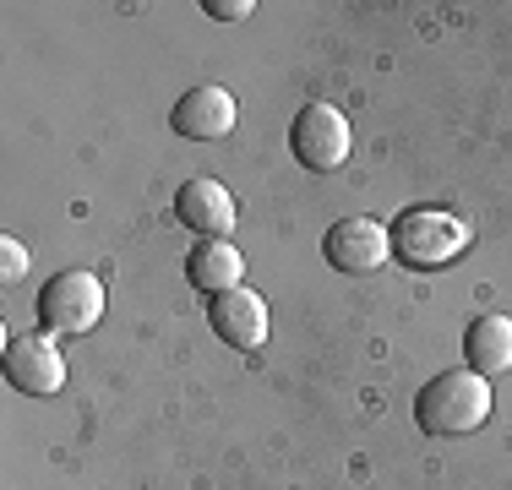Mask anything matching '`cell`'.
Here are the masks:
<instances>
[{
	"instance_id": "ba28073f",
	"label": "cell",
	"mask_w": 512,
	"mask_h": 490,
	"mask_svg": "<svg viewBox=\"0 0 512 490\" xmlns=\"http://www.w3.org/2000/svg\"><path fill=\"white\" fill-rule=\"evenodd\" d=\"M235 120H240L235 93L202 82V88H191V93L175 98V115H169V126H175L186 142H224L229 131H235Z\"/></svg>"
},
{
	"instance_id": "3957f363",
	"label": "cell",
	"mask_w": 512,
	"mask_h": 490,
	"mask_svg": "<svg viewBox=\"0 0 512 490\" xmlns=\"http://www.w3.org/2000/svg\"><path fill=\"white\" fill-rule=\"evenodd\" d=\"M104 316V278L99 273H82V267H71V273H55L50 284L39 289V322L44 333H93Z\"/></svg>"
},
{
	"instance_id": "6da1fadb",
	"label": "cell",
	"mask_w": 512,
	"mask_h": 490,
	"mask_svg": "<svg viewBox=\"0 0 512 490\" xmlns=\"http://www.w3.org/2000/svg\"><path fill=\"white\" fill-rule=\"evenodd\" d=\"M491 403H496L491 382H485L480 371H469V365H458V371H442L420 387V398H414V425H420L425 436H469L491 420Z\"/></svg>"
},
{
	"instance_id": "4fadbf2b",
	"label": "cell",
	"mask_w": 512,
	"mask_h": 490,
	"mask_svg": "<svg viewBox=\"0 0 512 490\" xmlns=\"http://www.w3.org/2000/svg\"><path fill=\"white\" fill-rule=\"evenodd\" d=\"M202 11H207V17H213V22H246L256 6H251V0H207Z\"/></svg>"
},
{
	"instance_id": "5b68a950",
	"label": "cell",
	"mask_w": 512,
	"mask_h": 490,
	"mask_svg": "<svg viewBox=\"0 0 512 490\" xmlns=\"http://www.w3.org/2000/svg\"><path fill=\"white\" fill-rule=\"evenodd\" d=\"M6 382L28 398H50L66 387V354H60L55 333H22L6 343Z\"/></svg>"
},
{
	"instance_id": "9c48e42d",
	"label": "cell",
	"mask_w": 512,
	"mask_h": 490,
	"mask_svg": "<svg viewBox=\"0 0 512 490\" xmlns=\"http://www.w3.org/2000/svg\"><path fill=\"white\" fill-rule=\"evenodd\" d=\"M175 218L186 229H197V240H224L235 229V196H229L224 180L197 175L175 191Z\"/></svg>"
},
{
	"instance_id": "7a4b0ae2",
	"label": "cell",
	"mask_w": 512,
	"mask_h": 490,
	"mask_svg": "<svg viewBox=\"0 0 512 490\" xmlns=\"http://www.w3.org/2000/svg\"><path fill=\"white\" fill-rule=\"evenodd\" d=\"M387 229H393V256L404 267H420V273L453 262L463 245H469V224L453 213H442V207H409V213Z\"/></svg>"
},
{
	"instance_id": "30bf717a",
	"label": "cell",
	"mask_w": 512,
	"mask_h": 490,
	"mask_svg": "<svg viewBox=\"0 0 512 490\" xmlns=\"http://www.w3.org/2000/svg\"><path fill=\"white\" fill-rule=\"evenodd\" d=\"M186 284L197 294H207V300L240 289V284H246V256H240V245L229 235L224 240H197V245H191V256H186Z\"/></svg>"
},
{
	"instance_id": "7c38bea8",
	"label": "cell",
	"mask_w": 512,
	"mask_h": 490,
	"mask_svg": "<svg viewBox=\"0 0 512 490\" xmlns=\"http://www.w3.org/2000/svg\"><path fill=\"white\" fill-rule=\"evenodd\" d=\"M0 278H6V284H22V278H28V245L22 240H0Z\"/></svg>"
},
{
	"instance_id": "8fae6325",
	"label": "cell",
	"mask_w": 512,
	"mask_h": 490,
	"mask_svg": "<svg viewBox=\"0 0 512 490\" xmlns=\"http://www.w3.org/2000/svg\"><path fill=\"white\" fill-rule=\"evenodd\" d=\"M463 360H469V371H480L485 382L491 376L512 371V316H474L469 333H463Z\"/></svg>"
},
{
	"instance_id": "8992f818",
	"label": "cell",
	"mask_w": 512,
	"mask_h": 490,
	"mask_svg": "<svg viewBox=\"0 0 512 490\" xmlns=\"http://www.w3.org/2000/svg\"><path fill=\"white\" fill-rule=\"evenodd\" d=\"M322 256L338 273H382V262L393 256V229L376 218H338L322 235Z\"/></svg>"
},
{
	"instance_id": "277c9868",
	"label": "cell",
	"mask_w": 512,
	"mask_h": 490,
	"mask_svg": "<svg viewBox=\"0 0 512 490\" xmlns=\"http://www.w3.org/2000/svg\"><path fill=\"white\" fill-rule=\"evenodd\" d=\"M289 142H295V158L311 169V175H333V169L349 164V120L338 104H322L311 98L306 109L289 126Z\"/></svg>"
},
{
	"instance_id": "52a82bcc",
	"label": "cell",
	"mask_w": 512,
	"mask_h": 490,
	"mask_svg": "<svg viewBox=\"0 0 512 490\" xmlns=\"http://www.w3.org/2000/svg\"><path fill=\"white\" fill-rule=\"evenodd\" d=\"M207 322H213V333L229 343L235 354H256L273 333V316H267V300L256 289H229L218 294V300H207Z\"/></svg>"
}]
</instances>
